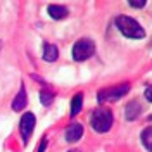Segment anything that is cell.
Wrapping results in <instances>:
<instances>
[{
  "label": "cell",
  "mask_w": 152,
  "mask_h": 152,
  "mask_svg": "<svg viewBox=\"0 0 152 152\" xmlns=\"http://www.w3.org/2000/svg\"><path fill=\"white\" fill-rule=\"evenodd\" d=\"M113 121H114L113 111L107 109V107H97V109H94V113L90 116L92 128L99 133L109 132V128L113 126Z\"/></svg>",
  "instance_id": "cell-1"
},
{
  "label": "cell",
  "mask_w": 152,
  "mask_h": 152,
  "mask_svg": "<svg viewBox=\"0 0 152 152\" xmlns=\"http://www.w3.org/2000/svg\"><path fill=\"white\" fill-rule=\"evenodd\" d=\"M116 26L118 29L128 38H143L145 31L143 28L137 23V19L130 18V16H118L116 18Z\"/></svg>",
  "instance_id": "cell-2"
},
{
  "label": "cell",
  "mask_w": 152,
  "mask_h": 152,
  "mask_svg": "<svg viewBox=\"0 0 152 152\" xmlns=\"http://www.w3.org/2000/svg\"><path fill=\"white\" fill-rule=\"evenodd\" d=\"M128 92H130V85L128 83H121V85L111 86V88H102L97 94V100L100 104H104V102H116L121 97H124Z\"/></svg>",
  "instance_id": "cell-3"
},
{
  "label": "cell",
  "mask_w": 152,
  "mask_h": 152,
  "mask_svg": "<svg viewBox=\"0 0 152 152\" xmlns=\"http://www.w3.org/2000/svg\"><path fill=\"white\" fill-rule=\"evenodd\" d=\"M95 52V43L90 38H80L73 45V59L75 61H86L88 57H92Z\"/></svg>",
  "instance_id": "cell-4"
},
{
  "label": "cell",
  "mask_w": 152,
  "mask_h": 152,
  "mask_svg": "<svg viewBox=\"0 0 152 152\" xmlns=\"http://www.w3.org/2000/svg\"><path fill=\"white\" fill-rule=\"evenodd\" d=\"M35 124H37V119H35V114L26 113L23 118H21V123H19V132H21V137H23V142L28 143L31 133L35 130Z\"/></svg>",
  "instance_id": "cell-5"
},
{
  "label": "cell",
  "mask_w": 152,
  "mask_h": 152,
  "mask_svg": "<svg viewBox=\"0 0 152 152\" xmlns=\"http://www.w3.org/2000/svg\"><path fill=\"white\" fill-rule=\"evenodd\" d=\"M83 135V126L80 123H71L69 126L66 128V140L69 143H75L81 138Z\"/></svg>",
  "instance_id": "cell-6"
},
{
  "label": "cell",
  "mask_w": 152,
  "mask_h": 152,
  "mask_svg": "<svg viewBox=\"0 0 152 152\" xmlns=\"http://www.w3.org/2000/svg\"><path fill=\"white\" fill-rule=\"evenodd\" d=\"M140 114H142V105L138 104V100H132L130 104H126V107H124V118L128 121H135Z\"/></svg>",
  "instance_id": "cell-7"
},
{
  "label": "cell",
  "mask_w": 152,
  "mask_h": 152,
  "mask_svg": "<svg viewBox=\"0 0 152 152\" xmlns=\"http://www.w3.org/2000/svg\"><path fill=\"white\" fill-rule=\"evenodd\" d=\"M26 88H24V85H21V88H19L18 95L12 99V111H23L24 107H26Z\"/></svg>",
  "instance_id": "cell-8"
},
{
  "label": "cell",
  "mask_w": 152,
  "mask_h": 152,
  "mask_svg": "<svg viewBox=\"0 0 152 152\" xmlns=\"http://www.w3.org/2000/svg\"><path fill=\"white\" fill-rule=\"evenodd\" d=\"M48 14H50V18L52 19H64L67 18V14H69V10H67L66 5H56V4H52V5H48Z\"/></svg>",
  "instance_id": "cell-9"
},
{
  "label": "cell",
  "mask_w": 152,
  "mask_h": 152,
  "mask_svg": "<svg viewBox=\"0 0 152 152\" xmlns=\"http://www.w3.org/2000/svg\"><path fill=\"white\" fill-rule=\"evenodd\" d=\"M57 57H59V48H57V45L43 43V59L47 62H54Z\"/></svg>",
  "instance_id": "cell-10"
},
{
  "label": "cell",
  "mask_w": 152,
  "mask_h": 152,
  "mask_svg": "<svg viewBox=\"0 0 152 152\" xmlns=\"http://www.w3.org/2000/svg\"><path fill=\"white\" fill-rule=\"evenodd\" d=\"M81 105H83V95L76 94L75 97H73V100H71V111H69L71 118H75L76 114L81 111Z\"/></svg>",
  "instance_id": "cell-11"
},
{
  "label": "cell",
  "mask_w": 152,
  "mask_h": 152,
  "mask_svg": "<svg viewBox=\"0 0 152 152\" xmlns=\"http://www.w3.org/2000/svg\"><path fill=\"white\" fill-rule=\"evenodd\" d=\"M52 100H54V94L50 90H42L40 92V102L45 105V107H48V105L52 104Z\"/></svg>",
  "instance_id": "cell-12"
},
{
  "label": "cell",
  "mask_w": 152,
  "mask_h": 152,
  "mask_svg": "<svg viewBox=\"0 0 152 152\" xmlns=\"http://www.w3.org/2000/svg\"><path fill=\"white\" fill-rule=\"evenodd\" d=\"M151 135H152V130L147 126L145 130L142 132V142H143V145H145V149L147 151H151L152 149V142H151Z\"/></svg>",
  "instance_id": "cell-13"
},
{
  "label": "cell",
  "mask_w": 152,
  "mask_h": 152,
  "mask_svg": "<svg viewBox=\"0 0 152 152\" xmlns=\"http://www.w3.org/2000/svg\"><path fill=\"white\" fill-rule=\"evenodd\" d=\"M132 7H137V9H140V7H143L145 5V0H130L128 2Z\"/></svg>",
  "instance_id": "cell-14"
},
{
  "label": "cell",
  "mask_w": 152,
  "mask_h": 152,
  "mask_svg": "<svg viewBox=\"0 0 152 152\" xmlns=\"http://www.w3.org/2000/svg\"><path fill=\"white\" fill-rule=\"evenodd\" d=\"M45 149H47V138H42V140H40V147H38L37 152H43Z\"/></svg>",
  "instance_id": "cell-15"
},
{
  "label": "cell",
  "mask_w": 152,
  "mask_h": 152,
  "mask_svg": "<svg viewBox=\"0 0 152 152\" xmlns=\"http://www.w3.org/2000/svg\"><path fill=\"white\" fill-rule=\"evenodd\" d=\"M145 99H147L149 102H152V94H151V88H147V90H145Z\"/></svg>",
  "instance_id": "cell-16"
},
{
  "label": "cell",
  "mask_w": 152,
  "mask_h": 152,
  "mask_svg": "<svg viewBox=\"0 0 152 152\" xmlns=\"http://www.w3.org/2000/svg\"><path fill=\"white\" fill-rule=\"evenodd\" d=\"M69 152H78V151H69Z\"/></svg>",
  "instance_id": "cell-17"
},
{
  "label": "cell",
  "mask_w": 152,
  "mask_h": 152,
  "mask_svg": "<svg viewBox=\"0 0 152 152\" xmlns=\"http://www.w3.org/2000/svg\"><path fill=\"white\" fill-rule=\"evenodd\" d=\"M0 47H2V43H0Z\"/></svg>",
  "instance_id": "cell-18"
}]
</instances>
